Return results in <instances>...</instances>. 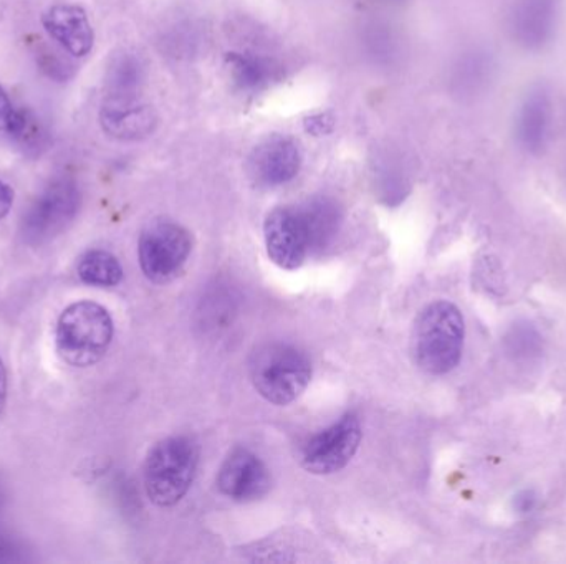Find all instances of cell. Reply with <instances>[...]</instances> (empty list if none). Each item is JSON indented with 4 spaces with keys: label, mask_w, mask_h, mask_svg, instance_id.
Here are the masks:
<instances>
[{
    "label": "cell",
    "mask_w": 566,
    "mask_h": 564,
    "mask_svg": "<svg viewBox=\"0 0 566 564\" xmlns=\"http://www.w3.org/2000/svg\"><path fill=\"white\" fill-rule=\"evenodd\" d=\"M465 323L461 310L451 301L439 300L419 313L412 333L416 363L426 373H451L464 351Z\"/></svg>",
    "instance_id": "cell-1"
},
{
    "label": "cell",
    "mask_w": 566,
    "mask_h": 564,
    "mask_svg": "<svg viewBox=\"0 0 566 564\" xmlns=\"http://www.w3.org/2000/svg\"><path fill=\"white\" fill-rule=\"evenodd\" d=\"M113 334L115 324L105 307L90 300L76 301L60 315L56 351L70 366H93L105 357Z\"/></svg>",
    "instance_id": "cell-2"
},
{
    "label": "cell",
    "mask_w": 566,
    "mask_h": 564,
    "mask_svg": "<svg viewBox=\"0 0 566 564\" xmlns=\"http://www.w3.org/2000/svg\"><path fill=\"white\" fill-rule=\"evenodd\" d=\"M249 374L258 393L275 406H286L298 400L310 381L312 363L293 344L268 343L252 353Z\"/></svg>",
    "instance_id": "cell-3"
},
{
    "label": "cell",
    "mask_w": 566,
    "mask_h": 564,
    "mask_svg": "<svg viewBox=\"0 0 566 564\" xmlns=\"http://www.w3.org/2000/svg\"><path fill=\"white\" fill-rule=\"evenodd\" d=\"M199 449L189 437L163 439L149 450L145 462L146 496L158 507H172L185 499L198 470Z\"/></svg>",
    "instance_id": "cell-4"
},
{
    "label": "cell",
    "mask_w": 566,
    "mask_h": 564,
    "mask_svg": "<svg viewBox=\"0 0 566 564\" xmlns=\"http://www.w3.org/2000/svg\"><path fill=\"white\" fill-rule=\"evenodd\" d=\"M78 185L73 179L59 178L50 182L30 204L20 222V235L30 245L45 244L62 234L78 214Z\"/></svg>",
    "instance_id": "cell-5"
},
{
    "label": "cell",
    "mask_w": 566,
    "mask_h": 564,
    "mask_svg": "<svg viewBox=\"0 0 566 564\" xmlns=\"http://www.w3.org/2000/svg\"><path fill=\"white\" fill-rule=\"evenodd\" d=\"M192 251V238L182 225L158 219L139 235L138 257L143 274L155 284L175 280Z\"/></svg>",
    "instance_id": "cell-6"
},
{
    "label": "cell",
    "mask_w": 566,
    "mask_h": 564,
    "mask_svg": "<svg viewBox=\"0 0 566 564\" xmlns=\"http://www.w3.org/2000/svg\"><path fill=\"white\" fill-rule=\"evenodd\" d=\"M361 424L355 414H346L328 429L313 436L302 449L303 469L313 476H332L352 462L361 444Z\"/></svg>",
    "instance_id": "cell-7"
},
{
    "label": "cell",
    "mask_w": 566,
    "mask_h": 564,
    "mask_svg": "<svg viewBox=\"0 0 566 564\" xmlns=\"http://www.w3.org/2000/svg\"><path fill=\"white\" fill-rule=\"evenodd\" d=\"M265 247L269 258L285 270L302 267L312 251L308 227L300 207H277L264 224Z\"/></svg>",
    "instance_id": "cell-8"
},
{
    "label": "cell",
    "mask_w": 566,
    "mask_h": 564,
    "mask_svg": "<svg viewBox=\"0 0 566 564\" xmlns=\"http://www.w3.org/2000/svg\"><path fill=\"white\" fill-rule=\"evenodd\" d=\"M219 490L234 502H255L268 496L271 473L265 464L248 449H235L222 464L218 476Z\"/></svg>",
    "instance_id": "cell-9"
},
{
    "label": "cell",
    "mask_w": 566,
    "mask_h": 564,
    "mask_svg": "<svg viewBox=\"0 0 566 564\" xmlns=\"http://www.w3.org/2000/svg\"><path fill=\"white\" fill-rule=\"evenodd\" d=\"M155 109L143 102L142 96L135 98H109L105 96L99 109V125L103 131L119 141H139L155 131Z\"/></svg>",
    "instance_id": "cell-10"
},
{
    "label": "cell",
    "mask_w": 566,
    "mask_h": 564,
    "mask_svg": "<svg viewBox=\"0 0 566 564\" xmlns=\"http://www.w3.org/2000/svg\"><path fill=\"white\" fill-rule=\"evenodd\" d=\"M302 152L293 139L272 136L262 141L249 159V171L259 184L277 188L298 174Z\"/></svg>",
    "instance_id": "cell-11"
},
{
    "label": "cell",
    "mask_w": 566,
    "mask_h": 564,
    "mask_svg": "<svg viewBox=\"0 0 566 564\" xmlns=\"http://www.w3.org/2000/svg\"><path fill=\"white\" fill-rule=\"evenodd\" d=\"M42 25L63 50L76 58L88 55L95 45L88 13L76 3H53L42 13Z\"/></svg>",
    "instance_id": "cell-12"
},
{
    "label": "cell",
    "mask_w": 566,
    "mask_h": 564,
    "mask_svg": "<svg viewBox=\"0 0 566 564\" xmlns=\"http://www.w3.org/2000/svg\"><path fill=\"white\" fill-rule=\"evenodd\" d=\"M226 66L235 86L248 93H259L269 88L281 73V66L274 58L252 50L228 53Z\"/></svg>",
    "instance_id": "cell-13"
},
{
    "label": "cell",
    "mask_w": 566,
    "mask_h": 564,
    "mask_svg": "<svg viewBox=\"0 0 566 564\" xmlns=\"http://www.w3.org/2000/svg\"><path fill=\"white\" fill-rule=\"evenodd\" d=\"M146 66L142 56L122 52L113 56L105 76V96L109 98H135L142 96Z\"/></svg>",
    "instance_id": "cell-14"
},
{
    "label": "cell",
    "mask_w": 566,
    "mask_h": 564,
    "mask_svg": "<svg viewBox=\"0 0 566 564\" xmlns=\"http://www.w3.org/2000/svg\"><path fill=\"white\" fill-rule=\"evenodd\" d=\"M76 274L92 287H116L123 280V267L115 255L106 251H88L80 257Z\"/></svg>",
    "instance_id": "cell-15"
},
{
    "label": "cell",
    "mask_w": 566,
    "mask_h": 564,
    "mask_svg": "<svg viewBox=\"0 0 566 564\" xmlns=\"http://www.w3.org/2000/svg\"><path fill=\"white\" fill-rule=\"evenodd\" d=\"M7 135L13 142L29 155H40L49 142L45 126L39 116L29 108H15L6 128Z\"/></svg>",
    "instance_id": "cell-16"
},
{
    "label": "cell",
    "mask_w": 566,
    "mask_h": 564,
    "mask_svg": "<svg viewBox=\"0 0 566 564\" xmlns=\"http://www.w3.org/2000/svg\"><path fill=\"white\" fill-rule=\"evenodd\" d=\"M303 217L308 227L312 248L322 247L335 235L339 224V211L328 198H315L302 205Z\"/></svg>",
    "instance_id": "cell-17"
},
{
    "label": "cell",
    "mask_w": 566,
    "mask_h": 564,
    "mask_svg": "<svg viewBox=\"0 0 566 564\" xmlns=\"http://www.w3.org/2000/svg\"><path fill=\"white\" fill-rule=\"evenodd\" d=\"M554 0H527L517 17V30L528 45L542 43L551 32Z\"/></svg>",
    "instance_id": "cell-18"
},
{
    "label": "cell",
    "mask_w": 566,
    "mask_h": 564,
    "mask_svg": "<svg viewBox=\"0 0 566 564\" xmlns=\"http://www.w3.org/2000/svg\"><path fill=\"white\" fill-rule=\"evenodd\" d=\"M363 43H365L369 56L378 63H391L398 53V39H396L391 26L388 25L373 23Z\"/></svg>",
    "instance_id": "cell-19"
},
{
    "label": "cell",
    "mask_w": 566,
    "mask_h": 564,
    "mask_svg": "<svg viewBox=\"0 0 566 564\" xmlns=\"http://www.w3.org/2000/svg\"><path fill=\"white\" fill-rule=\"evenodd\" d=\"M545 126H547V111L542 102H534L525 113L524 121H522V138L532 148L541 145L545 135Z\"/></svg>",
    "instance_id": "cell-20"
},
{
    "label": "cell",
    "mask_w": 566,
    "mask_h": 564,
    "mask_svg": "<svg viewBox=\"0 0 566 564\" xmlns=\"http://www.w3.org/2000/svg\"><path fill=\"white\" fill-rule=\"evenodd\" d=\"M511 350L517 354H531L532 351L537 350L538 337L535 331L528 328H517L511 338Z\"/></svg>",
    "instance_id": "cell-21"
},
{
    "label": "cell",
    "mask_w": 566,
    "mask_h": 564,
    "mask_svg": "<svg viewBox=\"0 0 566 564\" xmlns=\"http://www.w3.org/2000/svg\"><path fill=\"white\" fill-rule=\"evenodd\" d=\"M40 66L43 72L50 76V78L56 79V82H63L72 76V70H70L69 63L60 60L59 56L53 53H45L42 60H40Z\"/></svg>",
    "instance_id": "cell-22"
},
{
    "label": "cell",
    "mask_w": 566,
    "mask_h": 564,
    "mask_svg": "<svg viewBox=\"0 0 566 564\" xmlns=\"http://www.w3.org/2000/svg\"><path fill=\"white\" fill-rule=\"evenodd\" d=\"M13 189L0 179V221L9 214L13 205Z\"/></svg>",
    "instance_id": "cell-23"
},
{
    "label": "cell",
    "mask_w": 566,
    "mask_h": 564,
    "mask_svg": "<svg viewBox=\"0 0 566 564\" xmlns=\"http://www.w3.org/2000/svg\"><path fill=\"white\" fill-rule=\"evenodd\" d=\"M13 105L10 102L9 95L6 89L0 85V132H6L7 123H9L10 115H12Z\"/></svg>",
    "instance_id": "cell-24"
},
{
    "label": "cell",
    "mask_w": 566,
    "mask_h": 564,
    "mask_svg": "<svg viewBox=\"0 0 566 564\" xmlns=\"http://www.w3.org/2000/svg\"><path fill=\"white\" fill-rule=\"evenodd\" d=\"M515 507H517L518 512L528 513L534 510L535 507V496L532 492H522L521 496H517L515 499Z\"/></svg>",
    "instance_id": "cell-25"
},
{
    "label": "cell",
    "mask_w": 566,
    "mask_h": 564,
    "mask_svg": "<svg viewBox=\"0 0 566 564\" xmlns=\"http://www.w3.org/2000/svg\"><path fill=\"white\" fill-rule=\"evenodd\" d=\"M332 121H329L328 116L319 115L316 118H312V121H308L310 131L315 132V135H323V132H328L332 129Z\"/></svg>",
    "instance_id": "cell-26"
},
{
    "label": "cell",
    "mask_w": 566,
    "mask_h": 564,
    "mask_svg": "<svg viewBox=\"0 0 566 564\" xmlns=\"http://www.w3.org/2000/svg\"><path fill=\"white\" fill-rule=\"evenodd\" d=\"M7 403V370L3 364L2 358H0V414H2L3 407Z\"/></svg>",
    "instance_id": "cell-27"
},
{
    "label": "cell",
    "mask_w": 566,
    "mask_h": 564,
    "mask_svg": "<svg viewBox=\"0 0 566 564\" xmlns=\"http://www.w3.org/2000/svg\"><path fill=\"white\" fill-rule=\"evenodd\" d=\"M7 553H9V549L3 543H0V560L6 558Z\"/></svg>",
    "instance_id": "cell-28"
},
{
    "label": "cell",
    "mask_w": 566,
    "mask_h": 564,
    "mask_svg": "<svg viewBox=\"0 0 566 564\" xmlns=\"http://www.w3.org/2000/svg\"><path fill=\"white\" fill-rule=\"evenodd\" d=\"M382 2L396 3V2H401V0H382Z\"/></svg>",
    "instance_id": "cell-29"
}]
</instances>
